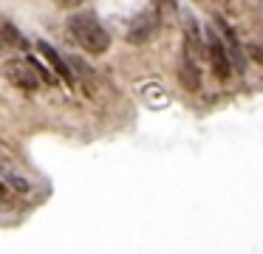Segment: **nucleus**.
Wrapping results in <instances>:
<instances>
[{
	"label": "nucleus",
	"mask_w": 263,
	"mask_h": 254,
	"mask_svg": "<svg viewBox=\"0 0 263 254\" xmlns=\"http://www.w3.org/2000/svg\"><path fill=\"white\" fill-rule=\"evenodd\" d=\"M68 31L77 40V45L88 54H102L110 45V34L105 31V26L93 11H74L68 17Z\"/></svg>",
	"instance_id": "obj_1"
},
{
	"label": "nucleus",
	"mask_w": 263,
	"mask_h": 254,
	"mask_svg": "<svg viewBox=\"0 0 263 254\" xmlns=\"http://www.w3.org/2000/svg\"><path fill=\"white\" fill-rule=\"evenodd\" d=\"M3 76H6L9 85H14L17 90H34V88H40V82L46 79V71H40L31 60L14 56V60L3 62Z\"/></svg>",
	"instance_id": "obj_2"
},
{
	"label": "nucleus",
	"mask_w": 263,
	"mask_h": 254,
	"mask_svg": "<svg viewBox=\"0 0 263 254\" xmlns=\"http://www.w3.org/2000/svg\"><path fill=\"white\" fill-rule=\"evenodd\" d=\"M206 56H210V65H212V73H215L218 79H229L232 76V56H229V48L227 43H223V37H218L215 31H210L206 28Z\"/></svg>",
	"instance_id": "obj_3"
},
{
	"label": "nucleus",
	"mask_w": 263,
	"mask_h": 254,
	"mask_svg": "<svg viewBox=\"0 0 263 254\" xmlns=\"http://www.w3.org/2000/svg\"><path fill=\"white\" fill-rule=\"evenodd\" d=\"M159 28V17L156 11H142L139 17H133L130 26H127V43H144V40L153 37V31Z\"/></svg>",
	"instance_id": "obj_4"
},
{
	"label": "nucleus",
	"mask_w": 263,
	"mask_h": 254,
	"mask_svg": "<svg viewBox=\"0 0 263 254\" xmlns=\"http://www.w3.org/2000/svg\"><path fill=\"white\" fill-rule=\"evenodd\" d=\"M139 96H142V102L150 110H164V107L170 105V93H167V88L159 82H144L142 88H139Z\"/></svg>",
	"instance_id": "obj_5"
},
{
	"label": "nucleus",
	"mask_w": 263,
	"mask_h": 254,
	"mask_svg": "<svg viewBox=\"0 0 263 254\" xmlns=\"http://www.w3.org/2000/svg\"><path fill=\"white\" fill-rule=\"evenodd\" d=\"M178 79L187 90H198L201 88V68H198V60L184 54L181 56V65H178Z\"/></svg>",
	"instance_id": "obj_6"
},
{
	"label": "nucleus",
	"mask_w": 263,
	"mask_h": 254,
	"mask_svg": "<svg viewBox=\"0 0 263 254\" xmlns=\"http://www.w3.org/2000/svg\"><path fill=\"white\" fill-rule=\"evenodd\" d=\"M0 178H3V186H6L9 192H17V195H29V192H31L29 178H23V175H20L14 167H3Z\"/></svg>",
	"instance_id": "obj_7"
},
{
	"label": "nucleus",
	"mask_w": 263,
	"mask_h": 254,
	"mask_svg": "<svg viewBox=\"0 0 263 254\" xmlns=\"http://www.w3.org/2000/svg\"><path fill=\"white\" fill-rule=\"evenodd\" d=\"M37 51H40V54L46 56V60H48V65H51V68H54V71H57V73H60V76H63V79L74 76V73L68 71V65H65V62H63V56H60L57 51H54L51 45H48V43H37Z\"/></svg>",
	"instance_id": "obj_8"
},
{
	"label": "nucleus",
	"mask_w": 263,
	"mask_h": 254,
	"mask_svg": "<svg viewBox=\"0 0 263 254\" xmlns=\"http://www.w3.org/2000/svg\"><path fill=\"white\" fill-rule=\"evenodd\" d=\"M3 37H6V43H12V45H17V48H26V37L17 31V28L12 26V23H3Z\"/></svg>",
	"instance_id": "obj_9"
},
{
	"label": "nucleus",
	"mask_w": 263,
	"mask_h": 254,
	"mask_svg": "<svg viewBox=\"0 0 263 254\" xmlns=\"http://www.w3.org/2000/svg\"><path fill=\"white\" fill-rule=\"evenodd\" d=\"M54 3H57L60 9H77V6L82 3V0H54Z\"/></svg>",
	"instance_id": "obj_10"
},
{
	"label": "nucleus",
	"mask_w": 263,
	"mask_h": 254,
	"mask_svg": "<svg viewBox=\"0 0 263 254\" xmlns=\"http://www.w3.org/2000/svg\"><path fill=\"white\" fill-rule=\"evenodd\" d=\"M159 6H167V9H176V0H159Z\"/></svg>",
	"instance_id": "obj_11"
}]
</instances>
